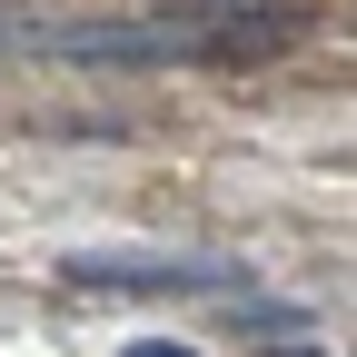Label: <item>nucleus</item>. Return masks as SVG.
<instances>
[{
	"mask_svg": "<svg viewBox=\"0 0 357 357\" xmlns=\"http://www.w3.org/2000/svg\"><path fill=\"white\" fill-rule=\"evenodd\" d=\"M288 357H307V347H288Z\"/></svg>",
	"mask_w": 357,
	"mask_h": 357,
	"instance_id": "4",
	"label": "nucleus"
},
{
	"mask_svg": "<svg viewBox=\"0 0 357 357\" xmlns=\"http://www.w3.org/2000/svg\"><path fill=\"white\" fill-rule=\"evenodd\" d=\"M79 288H238V268L208 258H70Z\"/></svg>",
	"mask_w": 357,
	"mask_h": 357,
	"instance_id": "2",
	"label": "nucleus"
},
{
	"mask_svg": "<svg viewBox=\"0 0 357 357\" xmlns=\"http://www.w3.org/2000/svg\"><path fill=\"white\" fill-rule=\"evenodd\" d=\"M60 60H119V70H159V60H199L218 50L208 30H178V20H100V30H40Z\"/></svg>",
	"mask_w": 357,
	"mask_h": 357,
	"instance_id": "1",
	"label": "nucleus"
},
{
	"mask_svg": "<svg viewBox=\"0 0 357 357\" xmlns=\"http://www.w3.org/2000/svg\"><path fill=\"white\" fill-rule=\"evenodd\" d=\"M129 357H199V347H178V337H139Z\"/></svg>",
	"mask_w": 357,
	"mask_h": 357,
	"instance_id": "3",
	"label": "nucleus"
}]
</instances>
